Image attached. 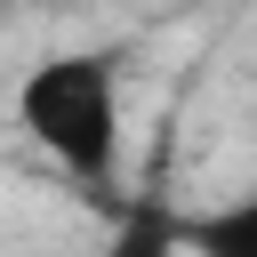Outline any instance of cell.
Listing matches in <instances>:
<instances>
[{
  "mask_svg": "<svg viewBox=\"0 0 257 257\" xmlns=\"http://www.w3.org/2000/svg\"><path fill=\"white\" fill-rule=\"evenodd\" d=\"M16 128L72 185H112V169H120V56L112 48L40 56L16 80Z\"/></svg>",
  "mask_w": 257,
  "mask_h": 257,
  "instance_id": "6da1fadb",
  "label": "cell"
},
{
  "mask_svg": "<svg viewBox=\"0 0 257 257\" xmlns=\"http://www.w3.org/2000/svg\"><path fill=\"white\" fill-rule=\"evenodd\" d=\"M177 249L185 257H257V185L233 201H209L193 217H177Z\"/></svg>",
  "mask_w": 257,
  "mask_h": 257,
  "instance_id": "7a4b0ae2",
  "label": "cell"
},
{
  "mask_svg": "<svg viewBox=\"0 0 257 257\" xmlns=\"http://www.w3.org/2000/svg\"><path fill=\"white\" fill-rule=\"evenodd\" d=\"M153 249H161V241H112L104 257H153Z\"/></svg>",
  "mask_w": 257,
  "mask_h": 257,
  "instance_id": "3957f363",
  "label": "cell"
},
{
  "mask_svg": "<svg viewBox=\"0 0 257 257\" xmlns=\"http://www.w3.org/2000/svg\"><path fill=\"white\" fill-rule=\"evenodd\" d=\"M64 8H72V0H64Z\"/></svg>",
  "mask_w": 257,
  "mask_h": 257,
  "instance_id": "277c9868",
  "label": "cell"
}]
</instances>
